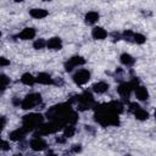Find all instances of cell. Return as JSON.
I'll return each mask as SVG.
<instances>
[{"label":"cell","instance_id":"1","mask_svg":"<svg viewBox=\"0 0 156 156\" xmlns=\"http://www.w3.org/2000/svg\"><path fill=\"white\" fill-rule=\"evenodd\" d=\"M94 117H95V121L102 127L118 126L119 124V113H117L112 108H110L107 106V104L98 107Z\"/></svg>","mask_w":156,"mask_h":156},{"label":"cell","instance_id":"2","mask_svg":"<svg viewBox=\"0 0 156 156\" xmlns=\"http://www.w3.org/2000/svg\"><path fill=\"white\" fill-rule=\"evenodd\" d=\"M43 122H44L43 115L37 113V112H32V113H28V115L23 116V118H22V127L27 132H33V130H37L38 127Z\"/></svg>","mask_w":156,"mask_h":156},{"label":"cell","instance_id":"3","mask_svg":"<svg viewBox=\"0 0 156 156\" xmlns=\"http://www.w3.org/2000/svg\"><path fill=\"white\" fill-rule=\"evenodd\" d=\"M41 101H43V99L39 93H30L23 100H21L20 107L23 110H32V108L39 106L41 104Z\"/></svg>","mask_w":156,"mask_h":156},{"label":"cell","instance_id":"4","mask_svg":"<svg viewBox=\"0 0 156 156\" xmlns=\"http://www.w3.org/2000/svg\"><path fill=\"white\" fill-rule=\"evenodd\" d=\"M77 107L78 110L83 111V110H87V108H90L93 105H94V96L90 91L85 90L83 91L80 95L77 96Z\"/></svg>","mask_w":156,"mask_h":156},{"label":"cell","instance_id":"5","mask_svg":"<svg viewBox=\"0 0 156 156\" xmlns=\"http://www.w3.org/2000/svg\"><path fill=\"white\" fill-rule=\"evenodd\" d=\"M138 84H139V82H138L136 78H134V79L130 80V82H123V83H121V84L118 85V88H117V93L119 94L121 98H123V99H128V98L130 96V94L133 93L134 88H135Z\"/></svg>","mask_w":156,"mask_h":156},{"label":"cell","instance_id":"6","mask_svg":"<svg viewBox=\"0 0 156 156\" xmlns=\"http://www.w3.org/2000/svg\"><path fill=\"white\" fill-rule=\"evenodd\" d=\"M72 79L77 85H84L90 79V72L87 68H79L74 72V74L72 76Z\"/></svg>","mask_w":156,"mask_h":156},{"label":"cell","instance_id":"7","mask_svg":"<svg viewBox=\"0 0 156 156\" xmlns=\"http://www.w3.org/2000/svg\"><path fill=\"white\" fill-rule=\"evenodd\" d=\"M29 147L33 150V151H44L46 147H48V144L46 141L43 139L41 135H34V138L30 139L29 141Z\"/></svg>","mask_w":156,"mask_h":156},{"label":"cell","instance_id":"8","mask_svg":"<svg viewBox=\"0 0 156 156\" xmlns=\"http://www.w3.org/2000/svg\"><path fill=\"white\" fill-rule=\"evenodd\" d=\"M84 63H85V60H84L82 56L76 55V56H72L71 58L67 60V62L65 63V68H66L67 72H72L74 68L80 67V66H83Z\"/></svg>","mask_w":156,"mask_h":156},{"label":"cell","instance_id":"9","mask_svg":"<svg viewBox=\"0 0 156 156\" xmlns=\"http://www.w3.org/2000/svg\"><path fill=\"white\" fill-rule=\"evenodd\" d=\"M27 133H28V132H27L23 127H20V128L12 130V132L9 134V138H10V140H12V141H22V140L24 139V136H26Z\"/></svg>","mask_w":156,"mask_h":156},{"label":"cell","instance_id":"10","mask_svg":"<svg viewBox=\"0 0 156 156\" xmlns=\"http://www.w3.org/2000/svg\"><path fill=\"white\" fill-rule=\"evenodd\" d=\"M35 34H37V32H35L34 28L27 27V28L22 29V30L18 33L17 38H20V39H22V40H30V39H34V38H35Z\"/></svg>","mask_w":156,"mask_h":156},{"label":"cell","instance_id":"11","mask_svg":"<svg viewBox=\"0 0 156 156\" xmlns=\"http://www.w3.org/2000/svg\"><path fill=\"white\" fill-rule=\"evenodd\" d=\"M35 82L39 83V84H43V85H50V84H54V78H52L49 73L40 72V73L35 77Z\"/></svg>","mask_w":156,"mask_h":156},{"label":"cell","instance_id":"12","mask_svg":"<svg viewBox=\"0 0 156 156\" xmlns=\"http://www.w3.org/2000/svg\"><path fill=\"white\" fill-rule=\"evenodd\" d=\"M134 94H135V98L138 99V100H140V101H145V100H147V98H149V91H147V89L145 88V87H143V85H136L135 88H134Z\"/></svg>","mask_w":156,"mask_h":156},{"label":"cell","instance_id":"13","mask_svg":"<svg viewBox=\"0 0 156 156\" xmlns=\"http://www.w3.org/2000/svg\"><path fill=\"white\" fill-rule=\"evenodd\" d=\"M46 48L50 50H60L62 48V40L58 37H54L50 38L49 40H46Z\"/></svg>","mask_w":156,"mask_h":156},{"label":"cell","instance_id":"14","mask_svg":"<svg viewBox=\"0 0 156 156\" xmlns=\"http://www.w3.org/2000/svg\"><path fill=\"white\" fill-rule=\"evenodd\" d=\"M110 85L107 82H104V80H100L98 83H95L91 88V90L95 93V94H105L107 90H108Z\"/></svg>","mask_w":156,"mask_h":156},{"label":"cell","instance_id":"15","mask_svg":"<svg viewBox=\"0 0 156 156\" xmlns=\"http://www.w3.org/2000/svg\"><path fill=\"white\" fill-rule=\"evenodd\" d=\"M91 37L96 40H104L107 37V32L102 27H94L91 30Z\"/></svg>","mask_w":156,"mask_h":156},{"label":"cell","instance_id":"16","mask_svg":"<svg viewBox=\"0 0 156 156\" xmlns=\"http://www.w3.org/2000/svg\"><path fill=\"white\" fill-rule=\"evenodd\" d=\"M119 60H121V63L123 66H126V67H132L134 65V62H135V58L130 54H127V52L122 54L119 56Z\"/></svg>","mask_w":156,"mask_h":156},{"label":"cell","instance_id":"17","mask_svg":"<svg viewBox=\"0 0 156 156\" xmlns=\"http://www.w3.org/2000/svg\"><path fill=\"white\" fill-rule=\"evenodd\" d=\"M132 113H133L134 117H135L136 119H139V121H145V119L149 118V112H147L146 110H144L143 107H140V106H139L138 108H135Z\"/></svg>","mask_w":156,"mask_h":156},{"label":"cell","instance_id":"18","mask_svg":"<svg viewBox=\"0 0 156 156\" xmlns=\"http://www.w3.org/2000/svg\"><path fill=\"white\" fill-rule=\"evenodd\" d=\"M29 15L33 17V18H37V20H40V18H44L49 15V12L45 10V9H32L29 11Z\"/></svg>","mask_w":156,"mask_h":156},{"label":"cell","instance_id":"19","mask_svg":"<svg viewBox=\"0 0 156 156\" xmlns=\"http://www.w3.org/2000/svg\"><path fill=\"white\" fill-rule=\"evenodd\" d=\"M99 12L98 11H89L87 15H85V23L88 24H95L98 21H99Z\"/></svg>","mask_w":156,"mask_h":156},{"label":"cell","instance_id":"20","mask_svg":"<svg viewBox=\"0 0 156 156\" xmlns=\"http://www.w3.org/2000/svg\"><path fill=\"white\" fill-rule=\"evenodd\" d=\"M21 82H22L24 85H29V87H32V85H34V84L37 83V82H35V77H34L32 73H24V74H22Z\"/></svg>","mask_w":156,"mask_h":156},{"label":"cell","instance_id":"21","mask_svg":"<svg viewBox=\"0 0 156 156\" xmlns=\"http://www.w3.org/2000/svg\"><path fill=\"white\" fill-rule=\"evenodd\" d=\"M11 83V79L6 74H0V90H5Z\"/></svg>","mask_w":156,"mask_h":156},{"label":"cell","instance_id":"22","mask_svg":"<svg viewBox=\"0 0 156 156\" xmlns=\"http://www.w3.org/2000/svg\"><path fill=\"white\" fill-rule=\"evenodd\" d=\"M130 41H133V43H135V44H144V43L146 41V38H145L143 34H140V33H134V32H133V35H132Z\"/></svg>","mask_w":156,"mask_h":156},{"label":"cell","instance_id":"23","mask_svg":"<svg viewBox=\"0 0 156 156\" xmlns=\"http://www.w3.org/2000/svg\"><path fill=\"white\" fill-rule=\"evenodd\" d=\"M33 48L39 50V49H44L46 48V40L43 39V38H39V39H35L34 43H33Z\"/></svg>","mask_w":156,"mask_h":156},{"label":"cell","instance_id":"24","mask_svg":"<svg viewBox=\"0 0 156 156\" xmlns=\"http://www.w3.org/2000/svg\"><path fill=\"white\" fill-rule=\"evenodd\" d=\"M10 65V60L6 57H0V67H6Z\"/></svg>","mask_w":156,"mask_h":156},{"label":"cell","instance_id":"25","mask_svg":"<svg viewBox=\"0 0 156 156\" xmlns=\"http://www.w3.org/2000/svg\"><path fill=\"white\" fill-rule=\"evenodd\" d=\"M5 124H6V118L5 117H0V133L5 128Z\"/></svg>","mask_w":156,"mask_h":156},{"label":"cell","instance_id":"26","mask_svg":"<svg viewBox=\"0 0 156 156\" xmlns=\"http://www.w3.org/2000/svg\"><path fill=\"white\" fill-rule=\"evenodd\" d=\"M80 150H82L80 145H73V147H72V151H73V152H79Z\"/></svg>","mask_w":156,"mask_h":156},{"label":"cell","instance_id":"27","mask_svg":"<svg viewBox=\"0 0 156 156\" xmlns=\"http://www.w3.org/2000/svg\"><path fill=\"white\" fill-rule=\"evenodd\" d=\"M15 1H16V2H21L22 0H15Z\"/></svg>","mask_w":156,"mask_h":156},{"label":"cell","instance_id":"28","mask_svg":"<svg viewBox=\"0 0 156 156\" xmlns=\"http://www.w3.org/2000/svg\"><path fill=\"white\" fill-rule=\"evenodd\" d=\"M43 1H51V0H43Z\"/></svg>","mask_w":156,"mask_h":156},{"label":"cell","instance_id":"29","mask_svg":"<svg viewBox=\"0 0 156 156\" xmlns=\"http://www.w3.org/2000/svg\"><path fill=\"white\" fill-rule=\"evenodd\" d=\"M0 37H1V32H0Z\"/></svg>","mask_w":156,"mask_h":156}]
</instances>
